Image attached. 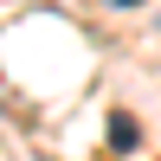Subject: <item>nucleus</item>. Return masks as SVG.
<instances>
[{
    "instance_id": "f257e3e1",
    "label": "nucleus",
    "mask_w": 161,
    "mask_h": 161,
    "mask_svg": "<svg viewBox=\"0 0 161 161\" xmlns=\"http://www.w3.org/2000/svg\"><path fill=\"white\" fill-rule=\"evenodd\" d=\"M110 142H116V148H136V123H129V116H123V110H116V116H110Z\"/></svg>"
},
{
    "instance_id": "f03ea898",
    "label": "nucleus",
    "mask_w": 161,
    "mask_h": 161,
    "mask_svg": "<svg viewBox=\"0 0 161 161\" xmlns=\"http://www.w3.org/2000/svg\"><path fill=\"white\" fill-rule=\"evenodd\" d=\"M110 7H136V0H110Z\"/></svg>"
}]
</instances>
